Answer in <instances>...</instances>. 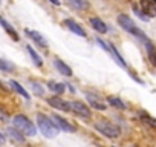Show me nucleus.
Masks as SVG:
<instances>
[{
	"label": "nucleus",
	"instance_id": "obj_14",
	"mask_svg": "<svg viewBox=\"0 0 156 147\" xmlns=\"http://www.w3.org/2000/svg\"><path fill=\"white\" fill-rule=\"evenodd\" d=\"M109 52L112 54V57L115 58V61H116V63H118V64H119L121 67H124V69L127 67V64H126V61H124V58L121 57V54L118 52V49H116V48H115V46H113L112 43H109Z\"/></svg>",
	"mask_w": 156,
	"mask_h": 147
},
{
	"label": "nucleus",
	"instance_id": "obj_2",
	"mask_svg": "<svg viewBox=\"0 0 156 147\" xmlns=\"http://www.w3.org/2000/svg\"><path fill=\"white\" fill-rule=\"evenodd\" d=\"M12 123H14V127L20 133H23L26 136H35L37 135V129H35L34 123H31V120L28 117H25V115H16L14 120H12Z\"/></svg>",
	"mask_w": 156,
	"mask_h": 147
},
{
	"label": "nucleus",
	"instance_id": "obj_25",
	"mask_svg": "<svg viewBox=\"0 0 156 147\" xmlns=\"http://www.w3.org/2000/svg\"><path fill=\"white\" fill-rule=\"evenodd\" d=\"M142 118H144V121H145L147 124L156 127V120H154V118H151V117H148V115H145V113H142Z\"/></svg>",
	"mask_w": 156,
	"mask_h": 147
},
{
	"label": "nucleus",
	"instance_id": "obj_4",
	"mask_svg": "<svg viewBox=\"0 0 156 147\" xmlns=\"http://www.w3.org/2000/svg\"><path fill=\"white\" fill-rule=\"evenodd\" d=\"M95 129L104 135L106 138H118L121 135V129L118 126H115L110 121H97L95 123Z\"/></svg>",
	"mask_w": 156,
	"mask_h": 147
},
{
	"label": "nucleus",
	"instance_id": "obj_18",
	"mask_svg": "<svg viewBox=\"0 0 156 147\" xmlns=\"http://www.w3.org/2000/svg\"><path fill=\"white\" fill-rule=\"evenodd\" d=\"M66 84H63V83H57V81H49L48 83V88L52 91V92H55V94H63L64 92V88Z\"/></svg>",
	"mask_w": 156,
	"mask_h": 147
},
{
	"label": "nucleus",
	"instance_id": "obj_30",
	"mask_svg": "<svg viewBox=\"0 0 156 147\" xmlns=\"http://www.w3.org/2000/svg\"><path fill=\"white\" fill-rule=\"evenodd\" d=\"M151 2H153V3H154V6H156V0H151Z\"/></svg>",
	"mask_w": 156,
	"mask_h": 147
},
{
	"label": "nucleus",
	"instance_id": "obj_22",
	"mask_svg": "<svg viewBox=\"0 0 156 147\" xmlns=\"http://www.w3.org/2000/svg\"><path fill=\"white\" fill-rule=\"evenodd\" d=\"M89 101H90V104H92V107H97V109H100V110H106V104H103V103H100L98 100L95 101V98H94V97H89Z\"/></svg>",
	"mask_w": 156,
	"mask_h": 147
},
{
	"label": "nucleus",
	"instance_id": "obj_28",
	"mask_svg": "<svg viewBox=\"0 0 156 147\" xmlns=\"http://www.w3.org/2000/svg\"><path fill=\"white\" fill-rule=\"evenodd\" d=\"M49 2H51L52 5H57V6H58V5L61 3V2H60V0H49Z\"/></svg>",
	"mask_w": 156,
	"mask_h": 147
},
{
	"label": "nucleus",
	"instance_id": "obj_8",
	"mask_svg": "<svg viewBox=\"0 0 156 147\" xmlns=\"http://www.w3.org/2000/svg\"><path fill=\"white\" fill-rule=\"evenodd\" d=\"M144 45H145V52H147V57H148V61L151 63V66L156 67V46L147 38L144 40Z\"/></svg>",
	"mask_w": 156,
	"mask_h": 147
},
{
	"label": "nucleus",
	"instance_id": "obj_21",
	"mask_svg": "<svg viewBox=\"0 0 156 147\" xmlns=\"http://www.w3.org/2000/svg\"><path fill=\"white\" fill-rule=\"evenodd\" d=\"M12 69H14V64H11V63H8V61H5V60L0 58V70L9 72V70H12Z\"/></svg>",
	"mask_w": 156,
	"mask_h": 147
},
{
	"label": "nucleus",
	"instance_id": "obj_27",
	"mask_svg": "<svg viewBox=\"0 0 156 147\" xmlns=\"http://www.w3.org/2000/svg\"><path fill=\"white\" fill-rule=\"evenodd\" d=\"M97 43H98V45H100V46H101V48L106 51V52H109V45H106V43H104L103 40H100V38H97Z\"/></svg>",
	"mask_w": 156,
	"mask_h": 147
},
{
	"label": "nucleus",
	"instance_id": "obj_13",
	"mask_svg": "<svg viewBox=\"0 0 156 147\" xmlns=\"http://www.w3.org/2000/svg\"><path fill=\"white\" fill-rule=\"evenodd\" d=\"M54 64H55V67L60 70V74H63V75H66V77H70V75H72V69H70L64 61H61L60 58H55V60H54Z\"/></svg>",
	"mask_w": 156,
	"mask_h": 147
},
{
	"label": "nucleus",
	"instance_id": "obj_19",
	"mask_svg": "<svg viewBox=\"0 0 156 147\" xmlns=\"http://www.w3.org/2000/svg\"><path fill=\"white\" fill-rule=\"evenodd\" d=\"M107 103L112 104V106L116 107V109H126V107H127L126 103L121 101V98H118V97H109V98H107Z\"/></svg>",
	"mask_w": 156,
	"mask_h": 147
},
{
	"label": "nucleus",
	"instance_id": "obj_3",
	"mask_svg": "<svg viewBox=\"0 0 156 147\" xmlns=\"http://www.w3.org/2000/svg\"><path fill=\"white\" fill-rule=\"evenodd\" d=\"M37 124H38V129L41 130V133L46 136V138H54L57 136L58 133V127L55 126V123H52V118L43 115V113H38L37 115Z\"/></svg>",
	"mask_w": 156,
	"mask_h": 147
},
{
	"label": "nucleus",
	"instance_id": "obj_20",
	"mask_svg": "<svg viewBox=\"0 0 156 147\" xmlns=\"http://www.w3.org/2000/svg\"><path fill=\"white\" fill-rule=\"evenodd\" d=\"M69 3L75 9H86V8H89V3L86 2V0H69Z\"/></svg>",
	"mask_w": 156,
	"mask_h": 147
},
{
	"label": "nucleus",
	"instance_id": "obj_29",
	"mask_svg": "<svg viewBox=\"0 0 156 147\" xmlns=\"http://www.w3.org/2000/svg\"><path fill=\"white\" fill-rule=\"evenodd\" d=\"M0 144H5V136L2 135V132H0Z\"/></svg>",
	"mask_w": 156,
	"mask_h": 147
},
{
	"label": "nucleus",
	"instance_id": "obj_12",
	"mask_svg": "<svg viewBox=\"0 0 156 147\" xmlns=\"http://www.w3.org/2000/svg\"><path fill=\"white\" fill-rule=\"evenodd\" d=\"M25 32H26V35H29L37 45H40V46H43V48H48V41L44 40V37H43L40 32H37V31H31V29H26Z\"/></svg>",
	"mask_w": 156,
	"mask_h": 147
},
{
	"label": "nucleus",
	"instance_id": "obj_24",
	"mask_svg": "<svg viewBox=\"0 0 156 147\" xmlns=\"http://www.w3.org/2000/svg\"><path fill=\"white\" fill-rule=\"evenodd\" d=\"M8 133H9L14 139H17V141H25V138H23V136H20V135H19V132H16L14 129H8Z\"/></svg>",
	"mask_w": 156,
	"mask_h": 147
},
{
	"label": "nucleus",
	"instance_id": "obj_6",
	"mask_svg": "<svg viewBox=\"0 0 156 147\" xmlns=\"http://www.w3.org/2000/svg\"><path fill=\"white\" fill-rule=\"evenodd\" d=\"M48 103H49L52 107L58 109V110L70 112V103H67V101H64V100H61V98H58V97H49V98H48Z\"/></svg>",
	"mask_w": 156,
	"mask_h": 147
},
{
	"label": "nucleus",
	"instance_id": "obj_7",
	"mask_svg": "<svg viewBox=\"0 0 156 147\" xmlns=\"http://www.w3.org/2000/svg\"><path fill=\"white\" fill-rule=\"evenodd\" d=\"M52 121H55V126L58 127V130H64V132H75V127L67 123L64 118H61L60 115H52Z\"/></svg>",
	"mask_w": 156,
	"mask_h": 147
},
{
	"label": "nucleus",
	"instance_id": "obj_5",
	"mask_svg": "<svg viewBox=\"0 0 156 147\" xmlns=\"http://www.w3.org/2000/svg\"><path fill=\"white\" fill-rule=\"evenodd\" d=\"M70 110H73L76 115H80V117H83V118H86V120H89L90 118V109L84 104V103H81V101H72L70 103Z\"/></svg>",
	"mask_w": 156,
	"mask_h": 147
},
{
	"label": "nucleus",
	"instance_id": "obj_15",
	"mask_svg": "<svg viewBox=\"0 0 156 147\" xmlns=\"http://www.w3.org/2000/svg\"><path fill=\"white\" fill-rule=\"evenodd\" d=\"M0 25H2V28H3V29H5V31H6V32H8V34L16 40V41L20 38V37H19V34H17V31H16V29H14V28H12V26H11V25L3 19V17H0Z\"/></svg>",
	"mask_w": 156,
	"mask_h": 147
},
{
	"label": "nucleus",
	"instance_id": "obj_11",
	"mask_svg": "<svg viewBox=\"0 0 156 147\" xmlns=\"http://www.w3.org/2000/svg\"><path fill=\"white\" fill-rule=\"evenodd\" d=\"M90 25H92V28L97 31V32H100V34H106L107 32V25L100 19V17H90Z\"/></svg>",
	"mask_w": 156,
	"mask_h": 147
},
{
	"label": "nucleus",
	"instance_id": "obj_1",
	"mask_svg": "<svg viewBox=\"0 0 156 147\" xmlns=\"http://www.w3.org/2000/svg\"><path fill=\"white\" fill-rule=\"evenodd\" d=\"M118 23H119V26L124 29V31H127L129 34H132L133 37H136V38H139L141 41H144V40H147V35L136 26V23L127 16V14H119L118 16Z\"/></svg>",
	"mask_w": 156,
	"mask_h": 147
},
{
	"label": "nucleus",
	"instance_id": "obj_26",
	"mask_svg": "<svg viewBox=\"0 0 156 147\" xmlns=\"http://www.w3.org/2000/svg\"><path fill=\"white\" fill-rule=\"evenodd\" d=\"M32 89H34V92H37L38 95H43V89L40 88L38 83H32Z\"/></svg>",
	"mask_w": 156,
	"mask_h": 147
},
{
	"label": "nucleus",
	"instance_id": "obj_17",
	"mask_svg": "<svg viewBox=\"0 0 156 147\" xmlns=\"http://www.w3.org/2000/svg\"><path fill=\"white\" fill-rule=\"evenodd\" d=\"M26 49H28V52H29V55H31V58L34 60V64L37 66V67H40V66H43V61H41V57L35 52V49L32 48V46H26Z\"/></svg>",
	"mask_w": 156,
	"mask_h": 147
},
{
	"label": "nucleus",
	"instance_id": "obj_9",
	"mask_svg": "<svg viewBox=\"0 0 156 147\" xmlns=\"http://www.w3.org/2000/svg\"><path fill=\"white\" fill-rule=\"evenodd\" d=\"M141 9L142 13H145V16L150 19V17H154L156 16V6L151 0H142L141 2Z\"/></svg>",
	"mask_w": 156,
	"mask_h": 147
},
{
	"label": "nucleus",
	"instance_id": "obj_10",
	"mask_svg": "<svg viewBox=\"0 0 156 147\" xmlns=\"http://www.w3.org/2000/svg\"><path fill=\"white\" fill-rule=\"evenodd\" d=\"M64 25L73 32V34H76V35H80V37H86V31L78 25L76 22H73V20H70V19H66L64 20Z\"/></svg>",
	"mask_w": 156,
	"mask_h": 147
},
{
	"label": "nucleus",
	"instance_id": "obj_16",
	"mask_svg": "<svg viewBox=\"0 0 156 147\" xmlns=\"http://www.w3.org/2000/svg\"><path fill=\"white\" fill-rule=\"evenodd\" d=\"M9 86H11V88H12L16 92H19V94H20V95H22L25 100H29V94H28V92H26V89H25L23 86H20L17 81L11 80V81H9Z\"/></svg>",
	"mask_w": 156,
	"mask_h": 147
},
{
	"label": "nucleus",
	"instance_id": "obj_23",
	"mask_svg": "<svg viewBox=\"0 0 156 147\" xmlns=\"http://www.w3.org/2000/svg\"><path fill=\"white\" fill-rule=\"evenodd\" d=\"M133 13H135V14H136V16H138L141 20H145V22L148 20V17H147V16L142 13V9H141V8H138L136 5H133Z\"/></svg>",
	"mask_w": 156,
	"mask_h": 147
},
{
	"label": "nucleus",
	"instance_id": "obj_31",
	"mask_svg": "<svg viewBox=\"0 0 156 147\" xmlns=\"http://www.w3.org/2000/svg\"><path fill=\"white\" fill-rule=\"evenodd\" d=\"M0 2H2V0H0Z\"/></svg>",
	"mask_w": 156,
	"mask_h": 147
}]
</instances>
